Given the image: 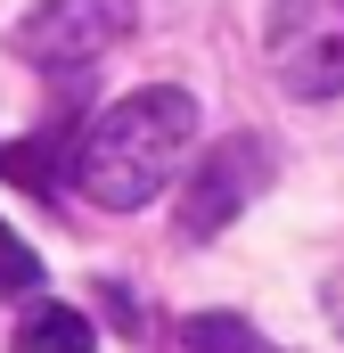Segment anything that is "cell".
Here are the masks:
<instances>
[{
  "mask_svg": "<svg viewBox=\"0 0 344 353\" xmlns=\"http://www.w3.org/2000/svg\"><path fill=\"white\" fill-rule=\"evenodd\" d=\"M189 157H197V99L172 90V83H148V90H131V99H115L83 132L74 181H83L90 205L131 214V205L164 197L172 181L189 173Z\"/></svg>",
  "mask_w": 344,
  "mask_h": 353,
  "instance_id": "1",
  "label": "cell"
},
{
  "mask_svg": "<svg viewBox=\"0 0 344 353\" xmlns=\"http://www.w3.org/2000/svg\"><path fill=\"white\" fill-rule=\"evenodd\" d=\"M262 50L287 99H344V0H270Z\"/></svg>",
  "mask_w": 344,
  "mask_h": 353,
  "instance_id": "2",
  "label": "cell"
},
{
  "mask_svg": "<svg viewBox=\"0 0 344 353\" xmlns=\"http://www.w3.org/2000/svg\"><path fill=\"white\" fill-rule=\"evenodd\" d=\"M140 25V0H33L17 17V58L41 74H83Z\"/></svg>",
  "mask_w": 344,
  "mask_h": 353,
  "instance_id": "3",
  "label": "cell"
},
{
  "mask_svg": "<svg viewBox=\"0 0 344 353\" xmlns=\"http://www.w3.org/2000/svg\"><path fill=\"white\" fill-rule=\"evenodd\" d=\"M262 189H270V148H262L255 132H222L189 181H180V205H172V230L180 239H213V230H230L246 205H255Z\"/></svg>",
  "mask_w": 344,
  "mask_h": 353,
  "instance_id": "4",
  "label": "cell"
},
{
  "mask_svg": "<svg viewBox=\"0 0 344 353\" xmlns=\"http://www.w3.org/2000/svg\"><path fill=\"white\" fill-rule=\"evenodd\" d=\"M90 345L98 337H90V321L74 304H33L25 329H17V353H90Z\"/></svg>",
  "mask_w": 344,
  "mask_h": 353,
  "instance_id": "5",
  "label": "cell"
},
{
  "mask_svg": "<svg viewBox=\"0 0 344 353\" xmlns=\"http://www.w3.org/2000/svg\"><path fill=\"white\" fill-rule=\"evenodd\" d=\"M180 345H189V353H279L262 329H246L238 312H197V321L180 329Z\"/></svg>",
  "mask_w": 344,
  "mask_h": 353,
  "instance_id": "6",
  "label": "cell"
},
{
  "mask_svg": "<svg viewBox=\"0 0 344 353\" xmlns=\"http://www.w3.org/2000/svg\"><path fill=\"white\" fill-rule=\"evenodd\" d=\"M0 288H17V296H33V288H41V263H33V247H25L8 222H0Z\"/></svg>",
  "mask_w": 344,
  "mask_h": 353,
  "instance_id": "7",
  "label": "cell"
},
{
  "mask_svg": "<svg viewBox=\"0 0 344 353\" xmlns=\"http://www.w3.org/2000/svg\"><path fill=\"white\" fill-rule=\"evenodd\" d=\"M320 304H328V321H336V337H344V271L328 279V288H320Z\"/></svg>",
  "mask_w": 344,
  "mask_h": 353,
  "instance_id": "8",
  "label": "cell"
}]
</instances>
